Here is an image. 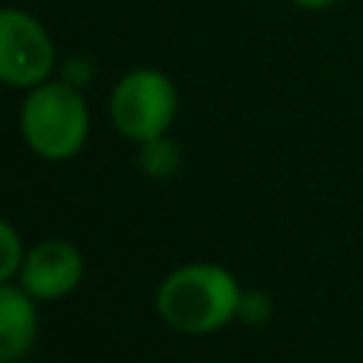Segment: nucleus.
<instances>
[{"label": "nucleus", "instance_id": "obj_6", "mask_svg": "<svg viewBox=\"0 0 363 363\" xmlns=\"http://www.w3.org/2000/svg\"><path fill=\"white\" fill-rule=\"evenodd\" d=\"M42 303L32 300L16 281L0 284V363H19L32 354L42 335Z\"/></svg>", "mask_w": 363, "mask_h": 363}, {"label": "nucleus", "instance_id": "obj_9", "mask_svg": "<svg viewBox=\"0 0 363 363\" xmlns=\"http://www.w3.org/2000/svg\"><path fill=\"white\" fill-rule=\"evenodd\" d=\"M274 313V303L264 290H245L242 294V306H239V319L242 322H252V325H262V322L271 319Z\"/></svg>", "mask_w": 363, "mask_h": 363}, {"label": "nucleus", "instance_id": "obj_11", "mask_svg": "<svg viewBox=\"0 0 363 363\" xmlns=\"http://www.w3.org/2000/svg\"><path fill=\"white\" fill-rule=\"evenodd\" d=\"M294 6H300V10H309V13H319V10H328V6H335L338 0H290Z\"/></svg>", "mask_w": 363, "mask_h": 363}, {"label": "nucleus", "instance_id": "obj_1", "mask_svg": "<svg viewBox=\"0 0 363 363\" xmlns=\"http://www.w3.org/2000/svg\"><path fill=\"white\" fill-rule=\"evenodd\" d=\"M242 284L217 262H188L160 281L153 306L179 335H213L233 325L242 306Z\"/></svg>", "mask_w": 363, "mask_h": 363}, {"label": "nucleus", "instance_id": "obj_3", "mask_svg": "<svg viewBox=\"0 0 363 363\" xmlns=\"http://www.w3.org/2000/svg\"><path fill=\"white\" fill-rule=\"evenodd\" d=\"M179 115V89L157 67H134L108 93V121L131 144L163 138Z\"/></svg>", "mask_w": 363, "mask_h": 363}, {"label": "nucleus", "instance_id": "obj_10", "mask_svg": "<svg viewBox=\"0 0 363 363\" xmlns=\"http://www.w3.org/2000/svg\"><path fill=\"white\" fill-rule=\"evenodd\" d=\"M61 80H67L70 86H77V89H86L89 86V80H93V64L86 61V57H67L64 61V67H61Z\"/></svg>", "mask_w": 363, "mask_h": 363}, {"label": "nucleus", "instance_id": "obj_2", "mask_svg": "<svg viewBox=\"0 0 363 363\" xmlns=\"http://www.w3.org/2000/svg\"><path fill=\"white\" fill-rule=\"evenodd\" d=\"M89 106L83 89L70 86L61 77L26 89L19 106V134L35 157L48 163L74 160L89 140Z\"/></svg>", "mask_w": 363, "mask_h": 363}, {"label": "nucleus", "instance_id": "obj_8", "mask_svg": "<svg viewBox=\"0 0 363 363\" xmlns=\"http://www.w3.org/2000/svg\"><path fill=\"white\" fill-rule=\"evenodd\" d=\"M26 249H29V245L23 242L19 230L6 217H0V284H10L19 277Z\"/></svg>", "mask_w": 363, "mask_h": 363}, {"label": "nucleus", "instance_id": "obj_7", "mask_svg": "<svg viewBox=\"0 0 363 363\" xmlns=\"http://www.w3.org/2000/svg\"><path fill=\"white\" fill-rule=\"evenodd\" d=\"M138 163H140V172H144V176L166 182L182 169V150L169 134H163V138H153V140L138 144Z\"/></svg>", "mask_w": 363, "mask_h": 363}, {"label": "nucleus", "instance_id": "obj_5", "mask_svg": "<svg viewBox=\"0 0 363 363\" xmlns=\"http://www.w3.org/2000/svg\"><path fill=\"white\" fill-rule=\"evenodd\" d=\"M86 277V258L80 245L64 236H48L29 245L16 284L38 303H61L77 294Z\"/></svg>", "mask_w": 363, "mask_h": 363}, {"label": "nucleus", "instance_id": "obj_4", "mask_svg": "<svg viewBox=\"0 0 363 363\" xmlns=\"http://www.w3.org/2000/svg\"><path fill=\"white\" fill-rule=\"evenodd\" d=\"M57 70V48L42 19L16 6H0V83L32 89Z\"/></svg>", "mask_w": 363, "mask_h": 363}]
</instances>
